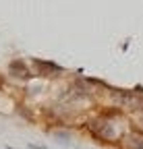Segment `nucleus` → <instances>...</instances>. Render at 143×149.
<instances>
[{
  "label": "nucleus",
  "instance_id": "f257e3e1",
  "mask_svg": "<svg viewBox=\"0 0 143 149\" xmlns=\"http://www.w3.org/2000/svg\"><path fill=\"white\" fill-rule=\"evenodd\" d=\"M89 130H93V135L100 139H116V130L112 122H93L89 124Z\"/></svg>",
  "mask_w": 143,
  "mask_h": 149
},
{
  "label": "nucleus",
  "instance_id": "f03ea898",
  "mask_svg": "<svg viewBox=\"0 0 143 149\" xmlns=\"http://www.w3.org/2000/svg\"><path fill=\"white\" fill-rule=\"evenodd\" d=\"M35 66H38L40 70H44L42 74H46V77H56L58 72H62V68L54 62H48V60H35Z\"/></svg>",
  "mask_w": 143,
  "mask_h": 149
},
{
  "label": "nucleus",
  "instance_id": "7ed1b4c3",
  "mask_svg": "<svg viewBox=\"0 0 143 149\" xmlns=\"http://www.w3.org/2000/svg\"><path fill=\"white\" fill-rule=\"evenodd\" d=\"M8 70L15 74V77H29V72H27V66L23 60H13L8 64Z\"/></svg>",
  "mask_w": 143,
  "mask_h": 149
},
{
  "label": "nucleus",
  "instance_id": "20e7f679",
  "mask_svg": "<svg viewBox=\"0 0 143 149\" xmlns=\"http://www.w3.org/2000/svg\"><path fill=\"white\" fill-rule=\"evenodd\" d=\"M129 149H143V137L131 135L129 137Z\"/></svg>",
  "mask_w": 143,
  "mask_h": 149
},
{
  "label": "nucleus",
  "instance_id": "39448f33",
  "mask_svg": "<svg viewBox=\"0 0 143 149\" xmlns=\"http://www.w3.org/2000/svg\"><path fill=\"white\" fill-rule=\"evenodd\" d=\"M54 137L62 143V145H68V135L66 133H62V130H60V133H58V130H56V133H54Z\"/></svg>",
  "mask_w": 143,
  "mask_h": 149
},
{
  "label": "nucleus",
  "instance_id": "423d86ee",
  "mask_svg": "<svg viewBox=\"0 0 143 149\" xmlns=\"http://www.w3.org/2000/svg\"><path fill=\"white\" fill-rule=\"evenodd\" d=\"M31 149H48V147H44V145H29Z\"/></svg>",
  "mask_w": 143,
  "mask_h": 149
},
{
  "label": "nucleus",
  "instance_id": "0eeeda50",
  "mask_svg": "<svg viewBox=\"0 0 143 149\" xmlns=\"http://www.w3.org/2000/svg\"><path fill=\"white\" fill-rule=\"evenodd\" d=\"M141 122H143V114H141Z\"/></svg>",
  "mask_w": 143,
  "mask_h": 149
}]
</instances>
